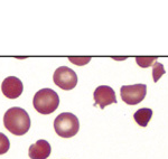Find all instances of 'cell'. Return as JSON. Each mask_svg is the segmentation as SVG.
I'll list each match as a JSON object with an SVG mask.
<instances>
[{
  "mask_svg": "<svg viewBox=\"0 0 168 159\" xmlns=\"http://www.w3.org/2000/svg\"><path fill=\"white\" fill-rule=\"evenodd\" d=\"M5 128L15 136H23L31 129V118L26 110L18 107L8 109L4 115Z\"/></svg>",
  "mask_w": 168,
  "mask_h": 159,
  "instance_id": "cell-1",
  "label": "cell"
},
{
  "mask_svg": "<svg viewBox=\"0 0 168 159\" xmlns=\"http://www.w3.org/2000/svg\"><path fill=\"white\" fill-rule=\"evenodd\" d=\"M33 105L41 114H51L58 108L60 97L52 89H41L34 95Z\"/></svg>",
  "mask_w": 168,
  "mask_h": 159,
  "instance_id": "cell-2",
  "label": "cell"
},
{
  "mask_svg": "<svg viewBox=\"0 0 168 159\" xmlns=\"http://www.w3.org/2000/svg\"><path fill=\"white\" fill-rule=\"evenodd\" d=\"M54 129L56 134L62 138H72L79 132L80 122L75 114L63 112L54 120Z\"/></svg>",
  "mask_w": 168,
  "mask_h": 159,
  "instance_id": "cell-3",
  "label": "cell"
},
{
  "mask_svg": "<svg viewBox=\"0 0 168 159\" xmlns=\"http://www.w3.org/2000/svg\"><path fill=\"white\" fill-rule=\"evenodd\" d=\"M53 81L62 90H72L76 86L77 75L72 68L66 66L57 67L53 75Z\"/></svg>",
  "mask_w": 168,
  "mask_h": 159,
  "instance_id": "cell-4",
  "label": "cell"
},
{
  "mask_svg": "<svg viewBox=\"0 0 168 159\" xmlns=\"http://www.w3.org/2000/svg\"><path fill=\"white\" fill-rule=\"evenodd\" d=\"M121 99L124 103L129 105H136L140 103L147 94L146 84H133V85H123L120 89Z\"/></svg>",
  "mask_w": 168,
  "mask_h": 159,
  "instance_id": "cell-5",
  "label": "cell"
},
{
  "mask_svg": "<svg viewBox=\"0 0 168 159\" xmlns=\"http://www.w3.org/2000/svg\"><path fill=\"white\" fill-rule=\"evenodd\" d=\"M93 97H94V101H95L94 104L100 107L101 109H104L112 103H117V97H116L114 90L108 85L97 86L93 93Z\"/></svg>",
  "mask_w": 168,
  "mask_h": 159,
  "instance_id": "cell-6",
  "label": "cell"
},
{
  "mask_svg": "<svg viewBox=\"0 0 168 159\" xmlns=\"http://www.w3.org/2000/svg\"><path fill=\"white\" fill-rule=\"evenodd\" d=\"M23 90H24L23 82L16 76L6 77L1 84V91L6 98L8 99L19 98L23 93Z\"/></svg>",
  "mask_w": 168,
  "mask_h": 159,
  "instance_id": "cell-7",
  "label": "cell"
},
{
  "mask_svg": "<svg viewBox=\"0 0 168 159\" xmlns=\"http://www.w3.org/2000/svg\"><path fill=\"white\" fill-rule=\"evenodd\" d=\"M52 148L48 141L39 139L35 144H31L28 149V156L31 157V159H46L49 157Z\"/></svg>",
  "mask_w": 168,
  "mask_h": 159,
  "instance_id": "cell-8",
  "label": "cell"
},
{
  "mask_svg": "<svg viewBox=\"0 0 168 159\" xmlns=\"http://www.w3.org/2000/svg\"><path fill=\"white\" fill-rule=\"evenodd\" d=\"M153 117V110L149 108H143L139 109L138 111L135 112L133 119L140 126V127H147L150 119Z\"/></svg>",
  "mask_w": 168,
  "mask_h": 159,
  "instance_id": "cell-9",
  "label": "cell"
},
{
  "mask_svg": "<svg viewBox=\"0 0 168 159\" xmlns=\"http://www.w3.org/2000/svg\"><path fill=\"white\" fill-rule=\"evenodd\" d=\"M155 62H157V57L156 56H139L136 57V63L140 67L146 68V67L153 66Z\"/></svg>",
  "mask_w": 168,
  "mask_h": 159,
  "instance_id": "cell-10",
  "label": "cell"
},
{
  "mask_svg": "<svg viewBox=\"0 0 168 159\" xmlns=\"http://www.w3.org/2000/svg\"><path fill=\"white\" fill-rule=\"evenodd\" d=\"M166 73L164 65L159 62H155L153 64V82H158L159 78Z\"/></svg>",
  "mask_w": 168,
  "mask_h": 159,
  "instance_id": "cell-11",
  "label": "cell"
},
{
  "mask_svg": "<svg viewBox=\"0 0 168 159\" xmlns=\"http://www.w3.org/2000/svg\"><path fill=\"white\" fill-rule=\"evenodd\" d=\"M9 148H10V142L8 137L0 132V155L6 154L9 150Z\"/></svg>",
  "mask_w": 168,
  "mask_h": 159,
  "instance_id": "cell-12",
  "label": "cell"
},
{
  "mask_svg": "<svg viewBox=\"0 0 168 159\" xmlns=\"http://www.w3.org/2000/svg\"><path fill=\"white\" fill-rule=\"evenodd\" d=\"M70 62H72L73 64L75 65H79V66H83L87 64L89 62L91 61V57L87 56V57H68Z\"/></svg>",
  "mask_w": 168,
  "mask_h": 159,
  "instance_id": "cell-13",
  "label": "cell"
},
{
  "mask_svg": "<svg viewBox=\"0 0 168 159\" xmlns=\"http://www.w3.org/2000/svg\"><path fill=\"white\" fill-rule=\"evenodd\" d=\"M112 58H114V60H126L127 57H112Z\"/></svg>",
  "mask_w": 168,
  "mask_h": 159,
  "instance_id": "cell-14",
  "label": "cell"
}]
</instances>
